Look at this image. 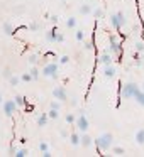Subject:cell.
Here are the masks:
<instances>
[{
	"label": "cell",
	"mask_w": 144,
	"mask_h": 157,
	"mask_svg": "<svg viewBox=\"0 0 144 157\" xmlns=\"http://www.w3.org/2000/svg\"><path fill=\"white\" fill-rule=\"evenodd\" d=\"M68 61H70V56H61V59H59V63H61V64H66Z\"/></svg>",
	"instance_id": "d590c367"
},
{
	"label": "cell",
	"mask_w": 144,
	"mask_h": 157,
	"mask_svg": "<svg viewBox=\"0 0 144 157\" xmlns=\"http://www.w3.org/2000/svg\"><path fill=\"white\" fill-rule=\"evenodd\" d=\"M42 155H44V157H51V155H53V154H51V152H49V150H44V152H42Z\"/></svg>",
	"instance_id": "ab89813d"
},
{
	"label": "cell",
	"mask_w": 144,
	"mask_h": 157,
	"mask_svg": "<svg viewBox=\"0 0 144 157\" xmlns=\"http://www.w3.org/2000/svg\"><path fill=\"white\" fill-rule=\"evenodd\" d=\"M46 123H48V113H42V115L38 118V125L39 127H44Z\"/></svg>",
	"instance_id": "ac0fdd59"
},
{
	"label": "cell",
	"mask_w": 144,
	"mask_h": 157,
	"mask_svg": "<svg viewBox=\"0 0 144 157\" xmlns=\"http://www.w3.org/2000/svg\"><path fill=\"white\" fill-rule=\"evenodd\" d=\"M75 123H76V128H78L80 132H86V130H88V127H90L88 118H86L85 113H82V115H80L78 118L75 120Z\"/></svg>",
	"instance_id": "52a82bcc"
},
{
	"label": "cell",
	"mask_w": 144,
	"mask_h": 157,
	"mask_svg": "<svg viewBox=\"0 0 144 157\" xmlns=\"http://www.w3.org/2000/svg\"><path fill=\"white\" fill-rule=\"evenodd\" d=\"M2 75H4L5 78H10V76H12V73H10V69H9V68H5V69H4V73H2Z\"/></svg>",
	"instance_id": "e575fe53"
},
{
	"label": "cell",
	"mask_w": 144,
	"mask_h": 157,
	"mask_svg": "<svg viewBox=\"0 0 144 157\" xmlns=\"http://www.w3.org/2000/svg\"><path fill=\"white\" fill-rule=\"evenodd\" d=\"M49 21H51V22H58V15H49Z\"/></svg>",
	"instance_id": "f35d334b"
},
{
	"label": "cell",
	"mask_w": 144,
	"mask_h": 157,
	"mask_svg": "<svg viewBox=\"0 0 144 157\" xmlns=\"http://www.w3.org/2000/svg\"><path fill=\"white\" fill-rule=\"evenodd\" d=\"M136 142L139 144V145H144V128L137 130V133H136Z\"/></svg>",
	"instance_id": "4fadbf2b"
},
{
	"label": "cell",
	"mask_w": 144,
	"mask_h": 157,
	"mask_svg": "<svg viewBox=\"0 0 144 157\" xmlns=\"http://www.w3.org/2000/svg\"><path fill=\"white\" fill-rule=\"evenodd\" d=\"M53 96H54L58 101H65L68 95H66V90L63 88V86H56V88L53 90Z\"/></svg>",
	"instance_id": "ba28073f"
},
{
	"label": "cell",
	"mask_w": 144,
	"mask_h": 157,
	"mask_svg": "<svg viewBox=\"0 0 144 157\" xmlns=\"http://www.w3.org/2000/svg\"><path fill=\"white\" fill-rule=\"evenodd\" d=\"M112 54H110V52H103L102 56H100V63H102V64H112Z\"/></svg>",
	"instance_id": "8fae6325"
},
{
	"label": "cell",
	"mask_w": 144,
	"mask_h": 157,
	"mask_svg": "<svg viewBox=\"0 0 144 157\" xmlns=\"http://www.w3.org/2000/svg\"><path fill=\"white\" fill-rule=\"evenodd\" d=\"M85 49H88V51H90V49H93V44H92V42H85Z\"/></svg>",
	"instance_id": "74e56055"
},
{
	"label": "cell",
	"mask_w": 144,
	"mask_h": 157,
	"mask_svg": "<svg viewBox=\"0 0 144 157\" xmlns=\"http://www.w3.org/2000/svg\"><path fill=\"white\" fill-rule=\"evenodd\" d=\"M21 79H22V81H26V83L32 81V76H31V73H24V75L21 76Z\"/></svg>",
	"instance_id": "cb8c5ba5"
},
{
	"label": "cell",
	"mask_w": 144,
	"mask_h": 157,
	"mask_svg": "<svg viewBox=\"0 0 144 157\" xmlns=\"http://www.w3.org/2000/svg\"><path fill=\"white\" fill-rule=\"evenodd\" d=\"M112 152H114V155H122V154H126V152H124L122 147H114Z\"/></svg>",
	"instance_id": "603a6c76"
},
{
	"label": "cell",
	"mask_w": 144,
	"mask_h": 157,
	"mask_svg": "<svg viewBox=\"0 0 144 157\" xmlns=\"http://www.w3.org/2000/svg\"><path fill=\"white\" fill-rule=\"evenodd\" d=\"M29 63H31V64H36V63H38V56L31 54V56H29Z\"/></svg>",
	"instance_id": "1f68e13d"
},
{
	"label": "cell",
	"mask_w": 144,
	"mask_h": 157,
	"mask_svg": "<svg viewBox=\"0 0 144 157\" xmlns=\"http://www.w3.org/2000/svg\"><path fill=\"white\" fill-rule=\"evenodd\" d=\"M139 85L137 83H126V85L120 88V95L124 96V98H132L134 95H136L137 91H139Z\"/></svg>",
	"instance_id": "7a4b0ae2"
},
{
	"label": "cell",
	"mask_w": 144,
	"mask_h": 157,
	"mask_svg": "<svg viewBox=\"0 0 144 157\" xmlns=\"http://www.w3.org/2000/svg\"><path fill=\"white\" fill-rule=\"evenodd\" d=\"M58 117H59V113H58V110H49V112H48V118H58Z\"/></svg>",
	"instance_id": "7402d4cb"
},
{
	"label": "cell",
	"mask_w": 144,
	"mask_h": 157,
	"mask_svg": "<svg viewBox=\"0 0 144 157\" xmlns=\"http://www.w3.org/2000/svg\"><path fill=\"white\" fill-rule=\"evenodd\" d=\"M51 108H53V110H58V112H59V108H61V103H59V101H53V103H51Z\"/></svg>",
	"instance_id": "f546056e"
},
{
	"label": "cell",
	"mask_w": 144,
	"mask_h": 157,
	"mask_svg": "<svg viewBox=\"0 0 144 157\" xmlns=\"http://www.w3.org/2000/svg\"><path fill=\"white\" fill-rule=\"evenodd\" d=\"M14 155L15 157H26V155H29V150L27 149H19V150H15Z\"/></svg>",
	"instance_id": "d6986e66"
},
{
	"label": "cell",
	"mask_w": 144,
	"mask_h": 157,
	"mask_svg": "<svg viewBox=\"0 0 144 157\" xmlns=\"http://www.w3.org/2000/svg\"><path fill=\"white\" fill-rule=\"evenodd\" d=\"M29 29H31V31H39L41 27H39V24H31V25H29Z\"/></svg>",
	"instance_id": "8d00e7d4"
},
{
	"label": "cell",
	"mask_w": 144,
	"mask_h": 157,
	"mask_svg": "<svg viewBox=\"0 0 144 157\" xmlns=\"http://www.w3.org/2000/svg\"><path fill=\"white\" fill-rule=\"evenodd\" d=\"M9 81H10L12 86H17L19 81H21V78H17V76H10V78H9Z\"/></svg>",
	"instance_id": "d4e9b609"
},
{
	"label": "cell",
	"mask_w": 144,
	"mask_h": 157,
	"mask_svg": "<svg viewBox=\"0 0 144 157\" xmlns=\"http://www.w3.org/2000/svg\"><path fill=\"white\" fill-rule=\"evenodd\" d=\"M54 39H56V31H49L48 34H46V41L54 42Z\"/></svg>",
	"instance_id": "ffe728a7"
},
{
	"label": "cell",
	"mask_w": 144,
	"mask_h": 157,
	"mask_svg": "<svg viewBox=\"0 0 144 157\" xmlns=\"http://www.w3.org/2000/svg\"><path fill=\"white\" fill-rule=\"evenodd\" d=\"M141 90H142V91H144V83H142V88H141Z\"/></svg>",
	"instance_id": "f6af8a7d"
},
{
	"label": "cell",
	"mask_w": 144,
	"mask_h": 157,
	"mask_svg": "<svg viewBox=\"0 0 144 157\" xmlns=\"http://www.w3.org/2000/svg\"><path fill=\"white\" fill-rule=\"evenodd\" d=\"M142 63H144V61H142V58H141V59L137 58V59H136V64H137V66H141V64H142Z\"/></svg>",
	"instance_id": "60d3db41"
},
{
	"label": "cell",
	"mask_w": 144,
	"mask_h": 157,
	"mask_svg": "<svg viewBox=\"0 0 144 157\" xmlns=\"http://www.w3.org/2000/svg\"><path fill=\"white\" fill-rule=\"evenodd\" d=\"M90 12H92V5H88V4H83L82 7H80V14H83V15H88Z\"/></svg>",
	"instance_id": "5bb4252c"
},
{
	"label": "cell",
	"mask_w": 144,
	"mask_h": 157,
	"mask_svg": "<svg viewBox=\"0 0 144 157\" xmlns=\"http://www.w3.org/2000/svg\"><path fill=\"white\" fill-rule=\"evenodd\" d=\"M120 51H122V48H120L117 37L114 34H110L109 36V52L110 54H120Z\"/></svg>",
	"instance_id": "277c9868"
},
{
	"label": "cell",
	"mask_w": 144,
	"mask_h": 157,
	"mask_svg": "<svg viewBox=\"0 0 144 157\" xmlns=\"http://www.w3.org/2000/svg\"><path fill=\"white\" fill-rule=\"evenodd\" d=\"M93 15H95V19H100L103 15V10L102 9H95V10H93Z\"/></svg>",
	"instance_id": "4316f807"
},
{
	"label": "cell",
	"mask_w": 144,
	"mask_h": 157,
	"mask_svg": "<svg viewBox=\"0 0 144 157\" xmlns=\"http://www.w3.org/2000/svg\"><path fill=\"white\" fill-rule=\"evenodd\" d=\"M132 98H136V101L139 103L141 106H144V91H142V90H139V91H137Z\"/></svg>",
	"instance_id": "7c38bea8"
},
{
	"label": "cell",
	"mask_w": 144,
	"mask_h": 157,
	"mask_svg": "<svg viewBox=\"0 0 144 157\" xmlns=\"http://www.w3.org/2000/svg\"><path fill=\"white\" fill-rule=\"evenodd\" d=\"M76 25V19L75 17H70L68 21H66V27H70V29H73Z\"/></svg>",
	"instance_id": "44dd1931"
},
{
	"label": "cell",
	"mask_w": 144,
	"mask_h": 157,
	"mask_svg": "<svg viewBox=\"0 0 144 157\" xmlns=\"http://www.w3.org/2000/svg\"><path fill=\"white\" fill-rule=\"evenodd\" d=\"M26 106H27L29 112H32V110H34V106H32V105H27V103H26Z\"/></svg>",
	"instance_id": "7bdbcfd3"
},
{
	"label": "cell",
	"mask_w": 144,
	"mask_h": 157,
	"mask_svg": "<svg viewBox=\"0 0 144 157\" xmlns=\"http://www.w3.org/2000/svg\"><path fill=\"white\" fill-rule=\"evenodd\" d=\"M136 49L139 52H142L144 51V42H136Z\"/></svg>",
	"instance_id": "836d02e7"
},
{
	"label": "cell",
	"mask_w": 144,
	"mask_h": 157,
	"mask_svg": "<svg viewBox=\"0 0 144 157\" xmlns=\"http://www.w3.org/2000/svg\"><path fill=\"white\" fill-rule=\"evenodd\" d=\"M63 41H65V36L59 34V32H56V39H54V42H63Z\"/></svg>",
	"instance_id": "f1b7e54d"
},
{
	"label": "cell",
	"mask_w": 144,
	"mask_h": 157,
	"mask_svg": "<svg viewBox=\"0 0 144 157\" xmlns=\"http://www.w3.org/2000/svg\"><path fill=\"white\" fill-rule=\"evenodd\" d=\"M39 150H41V152H44V150H49V149H48V144H46V142H41V144H39Z\"/></svg>",
	"instance_id": "d6a6232c"
},
{
	"label": "cell",
	"mask_w": 144,
	"mask_h": 157,
	"mask_svg": "<svg viewBox=\"0 0 144 157\" xmlns=\"http://www.w3.org/2000/svg\"><path fill=\"white\" fill-rule=\"evenodd\" d=\"M42 75L48 78H58V64L56 63H49L42 68Z\"/></svg>",
	"instance_id": "8992f818"
},
{
	"label": "cell",
	"mask_w": 144,
	"mask_h": 157,
	"mask_svg": "<svg viewBox=\"0 0 144 157\" xmlns=\"http://www.w3.org/2000/svg\"><path fill=\"white\" fill-rule=\"evenodd\" d=\"M126 24H127V19L124 15V12H117V14L110 15V25L114 29H122Z\"/></svg>",
	"instance_id": "3957f363"
},
{
	"label": "cell",
	"mask_w": 144,
	"mask_h": 157,
	"mask_svg": "<svg viewBox=\"0 0 144 157\" xmlns=\"http://www.w3.org/2000/svg\"><path fill=\"white\" fill-rule=\"evenodd\" d=\"M75 115H73V113H68V115H66V122L68 123H75Z\"/></svg>",
	"instance_id": "83f0119b"
},
{
	"label": "cell",
	"mask_w": 144,
	"mask_h": 157,
	"mask_svg": "<svg viewBox=\"0 0 144 157\" xmlns=\"http://www.w3.org/2000/svg\"><path fill=\"white\" fill-rule=\"evenodd\" d=\"M4 32H5L7 36H14V27H12V24L5 22V24H4Z\"/></svg>",
	"instance_id": "2e32d148"
},
{
	"label": "cell",
	"mask_w": 144,
	"mask_h": 157,
	"mask_svg": "<svg viewBox=\"0 0 144 157\" xmlns=\"http://www.w3.org/2000/svg\"><path fill=\"white\" fill-rule=\"evenodd\" d=\"M103 76H105V78H114V76H115V68H114L112 64H107L105 69H103Z\"/></svg>",
	"instance_id": "30bf717a"
},
{
	"label": "cell",
	"mask_w": 144,
	"mask_h": 157,
	"mask_svg": "<svg viewBox=\"0 0 144 157\" xmlns=\"http://www.w3.org/2000/svg\"><path fill=\"white\" fill-rule=\"evenodd\" d=\"M80 144H82L83 147H90L93 144V140H92V137H90V135H86V133L83 132V135H80Z\"/></svg>",
	"instance_id": "9c48e42d"
},
{
	"label": "cell",
	"mask_w": 144,
	"mask_h": 157,
	"mask_svg": "<svg viewBox=\"0 0 144 157\" xmlns=\"http://www.w3.org/2000/svg\"><path fill=\"white\" fill-rule=\"evenodd\" d=\"M70 142H71V145H80V133H71Z\"/></svg>",
	"instance_id": "9a60e30c"
},
{
	"label": "cell",
	"mask_w": 144,
	"mask_h": 157,
	"mask_svg": "<svg viewBox=\"0 0 144 157\" xmlns=\"http://www.w3.org/2000/svg\"><path fill=\"white\" fill-rule=\"evenodd\" d=\"M14 101H15V105H17V106H24L26 103H27V101H26V98H24L22 95H17V96L14 98Z\"/></svg>",
	"instance_id": "e0dca14e"
},
{
	"label": "cell",
	"mask_w": 144,
	"mask_h": 157,
	"mask_svg": "<svg viewBox=\"0 0 144 157\" xmlns=\"http://www.w3.org/2000/svg\"><path fill=\"white\" fill-rule=\"evenodd\" d=\"M2 108H4V115L5 117H12L17 110V105H15L14 100H7V101H2Z\"/></svg>",
	"instance_id": "5b68a950"
},
{
	"label": "cell",
	"mask_w": 144,
	"mask_h": 157,
	"mask_svg": "<svg viewBox=\"0 0 144 157\" xmlns=\"http://www.w3.org/2000/svg\"><path fill=\"white\" fill-rule=\"evenodd\" d=\"M29 73H31L32 79H38V78H39V71H38V68H32V69H31V71H29Z\"/></svg>",
	"instance_id": "484cf974"
},
{
	"label": "cell",
	"mask_w": 144,
	"mask_h": 157,
	"mask_svg": "<svg viewBox=\"0 0 144 157\" xmlns=\"http://www.w3.org/2000/svg\"><path fill=\"white\" fill-rule=\"evenodd\" d=\"M95 144H97V147H98V150H102V152L109 150L110 147H112V144H114L112 133H102L100 137H97Z\"/></svg>",
	"instance_id": "6da1fadb"
},
{
	"label": "cell",
	"mask_w": 144,
	"mask_h": 157,
	"mask_svg": "<svg viewBox=\"0 0 144 157\" xmlns=\"http://www.w3.org/2000/svg\"><path fill=\"white\" fill-rule=\"evenodd\" d=\"M9 154H10V155H14V154H15V149H14V147H10V149H9Z\"/></svg>",
	"instance_id": "b9f144b4"
},
{
	"label": "cell",
	"mask_w": 144,
	"mask_h": 157,
	"mask_svg": "<svg viewBox=\"0 0 144 157\" xmlns=\"http://www.w3.org/2000/svg\"><path fill=\"white\" fill-rule=\"evenodd\" d=\"M0 105H2V95H0Z\"/></svg>",
	"instance_id": "ee69618b"
},
{
	"label": "cell",
	"mask_w": 144,
	"mask_h": 157,
	"mask_svg": "<svg viewBox=\"0 0 144 157\" xmlns=\"http://www.w3.org/2000/svg\"><path fill=\"white\" fill-rule=\"evenodd\" d=\"M142 61H144V56H142Z\"/></svg>",
	"instance_id": "bcb514c9"
},
{
	"label": "cell",
	"mask_w": 144,
	"mask_h": 157,
	"mask_svg": "<svg viewBox=\"0 0 144 157\" xmlns=\"http://www.w3.org/2000/svg\"><path fill=\"white\" fill-rule=\"evenodd\" d=\"M85 39V34H83V31H78L76 32V41H83Z\"/></svg>",
	"instance_id": "4dcf8cb0"
}]
</instances>
